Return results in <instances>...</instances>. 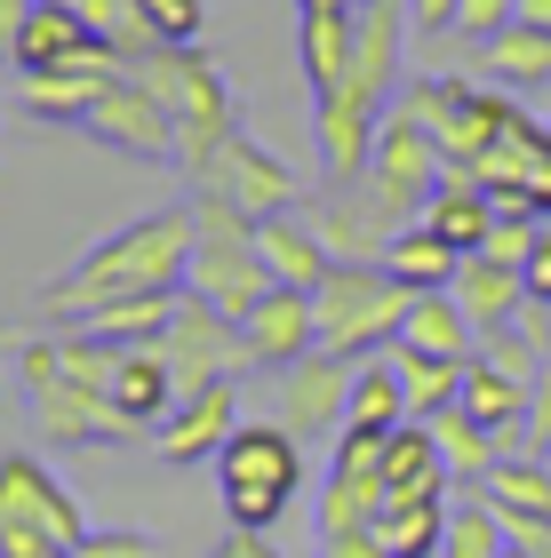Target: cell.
Returning a JSON list of instances; mask_svg holds the SVG:
<instances>
[{
    "label": "cell",
    "instance_id": "1",
    "mask_svg": "<svg viewBox=\"0 0 551 558\" xmlns=\"http://www.w3.org/2000/svg\"><path fill=\"white\" fill-rule=\"evenodd\" d=\"M192 240H200V216L192 208H153L136 223H120L112 240H96L81 264H64L48 279V312L57 319H88L120 295H184V271H192Z\"/></svg>",
    "mask_w": 551,
    "mask_h": 558
},
{
    "label": "cell",
    "instance_id": "2",
    "mask_svg": "<svg viewBox=\"0 0 551 558\" xmlns=\"http://www.w3.org/2000/svg\"><path fill=\"white\" fill-rule=\"evenodd\" d=\"M408 279H392L384 264H336L328 279L312 288V312H320V351H336V360H384V351L399 343V327H408L416 312Z\"/></svg>",
    "mask_w": 551,
    "mask_h": 558
},
{
    "label": "cell",
    "instance_id": "3",
    "mask_svg": "<svg viewBox=\"0 0 551 558\" xmlns=\"http://www.w3.org/2000/svg\"><path fill=\"white\" fill-rule=\"evenodd\" d=\"M216 495H224L232 526L272 535L288 519V502L304 495V447H296V430L288 423H240L232 447L216 454Z\"/></svg>",
    "mask_w": 551,
    "mask_h": 558
},
{
    "label": "cell",
    "instance_id": "4",
    "mask_svg": "<svg viewBox=\"0 0 551 558\" xmlns=\"http://www.w3.org/2000/svg\"><path fill=\"white\" fill-rule=\"evenodd\" d=\"M88 543V511L64 495V478L33 447L0 454V558H57Z\"/></svg>",
    "mask_w": 551,
    "mask_h": 558
},
{
    "label": "cell",
    "instance_id": "5",
    "mask_svg": "<svg viewBox=\"0 0 551 558\" xmlns=\"http://www.w3.org/2000/svg\"><path fill=\"white\" fill-rule=\"evenodd\" d=\"M192 216H200V240H192L184 295H192V303H208V312H224V319H248L272 288H280V279L264 271L256 223L232 216V208H208V199H192Z\"/></svg>",
    "mask_w": 551,
    "mask_h": 558
},
{
    "label": "cell",
    "instance_id": "6",
    "mask_svg": "<svg viewBox=\"0 0 551 558\" xmlns=\"http://www.w3.org/2000/svg\"><path fill=\"white\" fill-rule=\"evenodd\" d=\"M192 175V199H208V208H232L248 223H272V216H296L304 208V192H296V175L272 160V151L232 129V136H216L208 151H192V160H177Z\"/></svg>",
    "mask_w": 551,
    "mask_h": 558
},
{
    "label": "cell",
    "instance_id": "7",
    "mask_svg": "<svg viewBox=\"0 0 551 558\" xmlns=\"http://www.w3.org/2000/svg\"><path fill=\"white\" fill-rule=\"evenodd\" d=\"M447 184V151L440 136L423 129L416 112H384V129H375V160L360 175V192L375 199V216L392 223V232H408V223H423V208H432V192Z\"/></svg>",
    "mask_w": 551,
    "mask_h": 558
},
{
    "label": "cell",
    "instance_id": "8",
    "mask_svg": "<svg viewBox=\"0 0 551 558\" xmlns=\"http://www.w3.org/2000/svg\"><path fill=\"white\" fill-rule=\"evenodd\" d=\"M144 88L160 96L168 112H177V160H192V151H208L216 136H232L240 129V112H232V81H224V64L208 57V48H153L144 64H129Z\"/></svg>",
    "mask_w": 551,
    "mask_h": 558
},
{
    "label": "cell",
    "instance_id": "9",
    "mask_svg": "<svg viewBox=\"0 0 551 558\" xmlns=\"http://www.w3.org/2000/svg\"><path fill=\"white\" fill-rule=\"evenodd\" d=\"M160 360L168 375H177V391H208V384H240L248 367V336H240V319H224L208 312V303H177V319H168V336H160Z\"/></svg>",
    "mask_w": 551,
    "mask_h": 558
},
{
    "label": "cell",
    "instance_id": "10",
    "mask_svg": "<svg viewBox=\"0 0 551 558\" xmlns=\"http://www.w3.org/2000/svg\"><path fill=\"white\" fill-rule=\"evenodd\" d=\"M88 136L105 151H129V160H177L184 151L177 144V112H168L136 72H112L105 81V96H96V112H88Z\"/></svg>",
    "mask_w": 551,
    "mask_h": 558
},
{
    "label": "cell",
    "instance_id": "11",
    "mask_svg": "<svg viewBox=\"0 0 551 558\" xmlns=\"http://www.w3.org/2000/svg\"><path fill=\"white\" fill-rule=\"evenodd\" d=\"M33 430H40L48 447H64V454L144 439V430L112 408V391H88V384H40V391H33Z\"/></svg>",
    "mask_w": 551,
    "mask_h": 558
},
{
    "label": "cell",
    "instance_id": "12",
    "mask_svg": "<svg viewBox=\"0 0 551 558\" xmlns=\"http://www.w3.org/2000/svg\"><path fill=\"white\" fill-rule=\"evenodd\" d=\"M352 360H336V351H304L296 367H280V423L296 439H328L344 430V408H352Z\"/></svg>",
    "mask_w": 551,
    "mask_h": 558
},
{
    "label": "cell",
    "instance_id": "13",
    "mask_svg": "<svg viewBox=\"0 0 551 558\" xmlns=\"http://www.w3.org/2000/svg\"><path fill=\"white\" fill-rule=\"evenodd\" d=\"M232 430H240V391L208 384V391H184L177 408H168L153 447H160V463H216V454L232 447Z\"/></svg>",
    "mask_w": 551,
    "mask_h": 558
},
{
    "label": "cell",
    "instance_id": "14",
    "mask_svg": "<svg viewBox=\"0 0 551 558\" xmlns=\"http://www.w3.org/2000/svg\"><path fill=\"white\" fill-rule=\"evenodd\" d=\"M240 336H248V360L264 375H280V367L304 360V351H320V312H312L304 288H272L256 312L240 319Z\"/></svg>",
    "mask_w": 551,
    "mask_h": 558
},
{
    "label": "cell",
    "instance_id": "15",
    "mask_svg": "<svg viewBox=\"0 0 551 558\" xmlns=\"http://www.w3.org/2000/svg\"><path fill=\"white\" fill-rule=\"evenodd\" d=\"M312 232L336 264H384V247H392V223L375 216V199L360 184H344V192L328 184V199L312 208Z\"/></svg>",
    "mask_w": 551,
    "mask_h": 558
},
{
    "label": "cell",
    "instance_id": "16",
    "mask_svg": "<svg viewBox=\"0 0 551 558\" xmlns=\"http://www.w3.org/2000/svg\"><path fill=\"white\" fill-rule=\"evenodd\" d=\"M392 351H416V360H480V327H471V312L456 303V288H423L408 327H399Z\"/></svg>",
    "mask_w": 551,
    "mask_h": 558
},
{
    "label": "cell",
    "instance_id": "17",
    "mask_svg": "<svg viewBox=\"0 0 551 558\" xmlns=\"http://www.w3.org/2000/svg\"><path fill=\"white\" fill-rule=\"evenodd\" d=\"M352 57H360V9H304L296 16V64H304L312 96L344 88Z\"/></svg>",
    "mask_w": 551,
    "mask_h": 558
},
{
    "label": "cell",
    "instance_id": "18",
    "mask_svg": "<svg viewBox=\"0 0 551 558\" xmlns=\"http://www.w3.org/2000/svg\"><path fill=\"white\" fill-rule=\"evenodd\" d=\"M456 303L471 312V327L480 336H495V327H519V312H528V271L519 264H495V256H464L456 271Z\"/></svg>",
    "mask_w": 551,
    "mask_h": 558
},
{
    "label": "cell",
    "instance_id": "19",
    "mask_svg": "<svg viewBox=\"0 0 551 558\" xmlns=\"http://www.w3.org/2000/svg\"><path fill=\"white\" fill-rule=\"evenodd\" d=\"M177 375H168V360H160V343H144V351H120V367H112V408L129 415L144 439L168 423V408H177Z\"/></svg>",
    "mask_w": 551,
    "mask_h": 558
},
{
    "label": "cell",
    "instance_id": "20",
    "mask_svg": "<svg viewBox=\"0 0 551 558\" xmlns=\"http://www.w3.org/2000/svg\"><path fill=\"white\" fill-rule=\"evenodd\" d=\"M423 223L456 247V256H480L488 232H495V192L480 184V175H464V168H447V184L432 192V208H423Z\"/></svg>",
    "mask_w": 551,
    "mask_h": 558
},
{
    "label": "cell",
    "instance_id": "21",
    "mask_svg": "<svg viewBox=\"0 0 551 558\" xmlns=\"http://www.w3.org/2000/svg\"><path fill=\"white\" fill-rule=\"evenodd\" d=\"M256 247H264V271L280 279V288H304V295L336 271V256L312 232V216H272V223H256Z\"/></svg>",
    "mask_w": 551,
    "mask_h": 558
},
{
    "label": "cell",
    "instance_id": "22",
    "mask_svg": "<svg viewBox=\"0 0 551 558\" xmlns=\"http://www.w3.org/2000/svg\"><path fill=\"white\" fill-rule=\"evenodd\" d=\"M408 415V384H399V360L384 351V360H360L352 375V408H344V430H368V439H392Z\"/></svg>",
    "mask_w": 551,
    "mask_h": 558
},
{
    "label": "cell",
    "instance_id": "23",
    "mask_svg": "<svg viewBox=\"0 0 551 558\" xmlns=\"http://www.w3.org/2000/svg\"><path fill=\"white\" fill-rule=\"evenodd\" d=\"M447 495H392L384 519H375V535H384L392 558H440L447 550Z\"/></svg>",
    "mask_w": 551,
    "mask_h": 558
},
{
    "label": "cell",
    "instance_id": "24",
    "mask_svg": "<svg viewBox=\"0 0 551 558\" xmlns=\"http://www.w3.org/2000/svg\"><path fill=\"white\" fill-rule=\"evenodd\" d=\"M480 72L495 88H551V33H536V24H504L495 40H480Z\"/></svg>",
    "mask_w": 551,
    "mask_h": 558
},
{
    "label": "cell",
    "instance_id": "25",
    "mask_svg": "<svg viewBox=\"0 0 551 558\" xmlns=\"http://www.w3.org/2000/svg\"><path fill=\"white\" fill-rule=\"evenodd\" d=\"M384 487L392 495H447V487H456L447 463H440L432 423H399L392 439H384Z\"/></svg>",
    "mask_w": 551,
    "mask_h": 558
},
{
    "label": "cell",
    "instance_id": "26",
    "mask_svg": "<svg viewBox=\"0 0 551 558\" xmlns=\"http://www.w3.org/2000/svg\"><path fill=\"white\" fill-rule=\"evenodd\" d=\"M177 303H184V295H168V288H160V295H120V303H105V312H88L81 327H88L96 343H112V351H144V343L168 336Z\"/></svg>",
    "mask_w": 551,
    "mask_h": 558
},
{
    "label": "cell",
    "instance_id": "27",
    "mask_svg": "<svg viewBox=\"0 0 551 558\" xmlns=\"http://www.w3.org/2000/svg\"><path fill=\"white\" fill-rule=\"evenodd\" d=\"M432 439H440V463H447V478H456V487H471V495H480V487H488V471L504 463V439H495V430H480L464 408L432 415Z\"/></svg>",
    "mask_w": 551,
    "mask_h": 558
},
{
    "label": "cell",
    "instance_id": "28",
    "mask_svg": "<svg viewBox=\"0 0 551 558\" xmlns=\"http://www.w3.org/2000/svg\"><path fill=\"white\" fill-rule=\"evenodd\" d=\"M96 96H105V72H24V112L33 120H64V129H88V112H96Z\"/></svg>",
    "mask_w": 551,
    "mask_h": 558
},
{
    "label": "cell",
    "instance_id": "29",
    "mask_svg": "<svg viewBox=\"0 0 551 558\" xmlns=\"http://www.w3.org/2000/svg\"><path fill=\"white\" fill-rule=\"evenodd\" d=\"M528 399H536V384H512V375H495V367L471 360L456 408L480 423V430H495V439H512V430H528Z\"/></svg>",
    "mask_w": 551,
    "mask_h": 558
},
{
    "label": "cell",
    "instance_id": "30",
    "mask_svg": "<svg viewBox=\"0 0 551 558\" xmlns=\"http://www.w3.org/2000/svg\"><path fill=\"white\" fill-rule=\"evenodd\" d=\"M480 495H488L495 519H551V463L543 454H504Z\"/></svg>",
    "mask_w": 551,
    "mask_h": 558
},
{
    "label": "cell",
    "instance_id": "31",
    "mask_svg": "<svg viewBox=\"0 0 551 558\" xmlns=\"http://www.w3.org/2000/svg\"><path fill=\"white\" fill-rule=\"evenodd\" d=\"M384 271L392 279H408V288H456V271H464V256L447 247L432 223H408V232H392V247H384Z\"/></svg>",
    "mask_w": 551,
    "mask_h": 558
},
{
    "label": "cell",
    "instance_id": "32",
    "mask_svg": "<svg viewBox=\"0 0 551 558\" xmlns=\"http://www.w3.org/2000/svg\"><path fill=\"white\" fill-rule=\"evenodd\" d=\"M399 360V384H408V415L416 423H432V415H447L464 399V360H416V351H392Z\"/></svg>",
    "mask_w": 551,
    "mask_h": 558
},
{
    "label": "cell",
    "instance_id": "33",
    "mask_svg": "<svg viewBox=\"0 0 551 558\" xmlns=\"http://www.w3.org/2000/svg\"><path fill=\"white\" fill-rule=\"evenodd\" d=\"M440 558H512V535H504V519L488 511V495H464V502H456Z\"/></svg>",
    "mask_w": 551,
    "mask_h": 558
},
{
    "label": "cell",
    "instance_id": "34",
    "mask_svg": "<svg viewBox=\"0 0 551 558\" xmlns=\"http://www.w3.org/2000/svg\"><path fill=\"white\" fill-rule=\"evenodd\" d=\"M543 360H551V351L528 336V327H495V336H480V367L512 375V384H543Z\"/></svg>",
    "mask_w": 551,
    "mask_h": 558
},
{
    "label": "cell",
    "instance_id": "35",
    "mask_svg": "<svg viewBox=\"0 0 551 558\" xmlns=\"http://www.w3.org/2000/svg\"><path fill=\"white\" fill-rule=\"evenodd\" d=\"M136 9L153 16V33H160L168 48H200V24H208L200 0H136Z\"/></svg>",
    "mask_w": 551,
    "mask_h": 558
},
{
    "label": "cell",
    "instance_id": "36",
    "mask_svg": "<svg viewBox=\"0 0 551 558\" xmlns=\"http://www.w3.org/2000/svg\"><path fill=\"white\" fill-rule=\"evenodd\" d=\"M81 558H160V543L144 535V526H88Z\"/></svg>",
    "mask_w": 551,
    "mask_h": 558
},
{
    "label": "cell",
    "instance_id": "37",
    "mask_svg": "<svg viewBox=\"0 0 551 558\" xmlns=\"http://www.w3.org/2000/svg\"><path fill=\"white\" fill-rule=\"evenodd\" d=\"M504 24H519V0H464V16H456V33H471V48L495 40Z\"/></svg>",
    "mask_w": 551,
    "mask_h": 558
},
{
    "label": "cell",
    "instance_id": "38",
    "mask_svg": "<svg viewBox=\"0 0 551 558\" xmlns=\"http://www.w3.org/2000/svg\"><path fill=\"white\" fill-rule=\"evenodd\" d=\"M456 16H464V0H408L416 33H456Z\"/></svg>",
    "mask_w": 551,
    "mask_h": 558
},
{
    "label": "cell",
    "instance_id": "39",
    "mask_svg": "<svg viewBox=\"0 0 551 558\" xmlns=\"http://www.w3.org/2000/svg\"><path fill=\"white\" fill-rule=\"evenodd\" d=\"M320 558H392L384 535H320Z\"/></svg>",
    "mask_w": 551,
    "mask_h": 558
},
{
    "label": "cell",
    "instance_id": "40",
    "mask_svg": "<svg viewBox=\"0 0 551 558\" xmlns=\"http://www.w3.org/2000/svg\"><path fill=\"white\" fill-rule=\"evenodd\" d=\"M208 558H280V550H272V535H248V526H232V535H224Z\"/></svg>",
    "mask_w": 551,
    "mask_h": 558
},
{
    "label": "cell",
    "instance_id": "41",
    "mask_svg": "<svg viewBox=\"0 0 551 558\" xmlns=\"http://www.w3.org/2000/svg\"><path fill=\"white\" fill-rule=\"evenodd\" d=\"M528 439H536V454L551 447V375L536 384V399H528Z\"/></svg>",
    "mask_w": 551,
    "mask_h": 558
},
{
    "label": "cell",
    "instance_id": "42",
    "mask_svg": "<svg viewBox=\"0 0 551 558\" xmlns=\"http://www.w3.org/2000/svg\"><path fill=\"white\" fill-rule=\"evenodd\" d=\"M528 295H536L543 312H551V232H543V247L528 256Z\"/></svg>",
    "mask_w": 551,
    "mask_h": 558
},
{
    "label": "cell",
    "instance_id": "43",
    "mask_svg": "<svg viewBox=\"0 0 551 558\" xmlns=\"http://www.w3.org/2000/svg\"><path fill=\"white\" fill-rule=\"evenodd\" d=\"M33 9H40V0H0V48H16V33L33 24Z\"/></svg>",
    "mask_w": 551,
    "mask_h": 558
},
{
    "label": "cell",
    "instance_id": "44",
    "mask_svg": "<svg viewBox=\"0 0 551 558\" xmlns=\"http://www.w3.org/2000/svg\"><path fill=\"white\" fill-rule=\"evenodd\" d=\"M519 24H536V33H551V0H519Z\"/></svg>",
    "mask_w": 551,
    "mask_h": 558
},
{
    "label": "cell",
    "instance_id": "45",
    "mask_svg": "<svg viewBox=\"0 0 551 558\" xmlns=\"http://www.w3.org/2000/svg\"><path fill=\"white\" fill-rule=\"evenodd\" d=\"M304 9H360V0H296V16H304Z\"/></svg>",
    "mask_w": 551,
    "mask_h": 558
},
{
    "label": "cell",
    "instance_id": "46",
    "mask_svg": "<svg viewBox=\"0 0 551 558\" xmlns=\"http://www.w3.org/2000/svg\"><path fill=\"white\" fill-rule=\"evenodd\" d=\"M40 9H88V0H40Z\"/></svg>",
    "mask_w": 551,
    "mask_h": 558
},
{
    "label": "cell",
    "instance_id": "47",
    "mask_svg": "<svg viewBox=\"0 0 551 558\" xmlns=\"http://www.w3.org/2000/svg\"><path fill=\"white\" fill-rule=\"evenodd\" d=\"M57 558H81V550H57Z\"/></svg>",
    "mask_w": 551,
    "mask_h": 558
},
{
    "label": "cell",
    "instance_id": "48",
    "mask_svg": "<svg viewBox=\"0 0 551 558\" xmlns=\"http://www.w3.org/2000/svg\"><path fill=\"white\" fill-rule=\"evenodd\" d=\"M360 9H375V0H360Z\"/></svg>",
    "mask_w": 551,
    "mask_h": 558
},
{
    "label": "cell",
    "instance_id": "49",
    "mask_svg": "<svg viewBox=\"0 0 551 558\" xmlns=\"http://www.w3.org/2000/svg\"><path fill=\"white\" fill-rule=\"evenodd\" d=\"M543 463H551V447H543Z\"/></svg>",
    "mask_w": 551,
    "mask_h": 558
},
{
    "label": "cell",
    "instance_id": "50",
    "mask_svg": "<svg viewBox=\"0 0 551 558\" xmlns=\"http://www.w3.org/2000/svg\"><path fill=\"white\" fill-rule=\"evenodd\" d=\"M543 375H551V360H543Z\"/></svg>",
    "mask_w": 551,
    "mask_h": 558
}]
</instances>
